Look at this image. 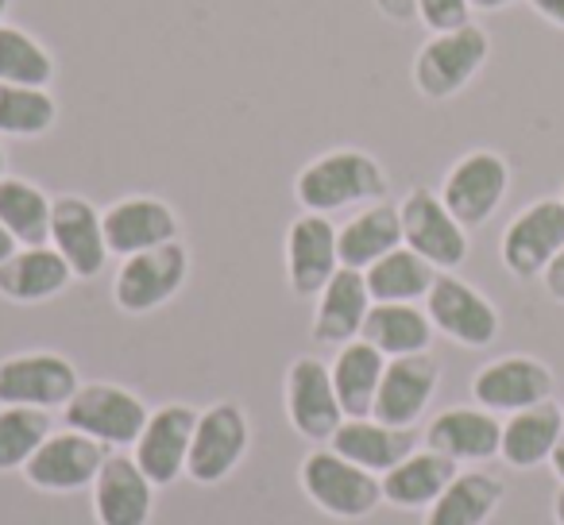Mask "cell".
Instances as JSON below:
<instances>
[{
    "label": "cell",
    "mask_w": 564,
    "mask_h": 525,
    "mask_svg": "<svg viewBox=\"0 0 564 525\" xmlns=\"http://www.w3.org/2000/svg\"><path fill=\"white\" fill-rule=\"evenodd\" d=\"M387 171L376 155L360 147H337L306 163L294 178V197L306 212H337L356 205L387 201Z\"/></svg>",
    "instance_id": "obj_1"
},
{
    "label": "cell",
    "mask_w": 564,
    "mask_h": 525,
    "mask_svg": "<svg viewBox=\"0 0 564 525\" xmlns=\"http://www.w3.org/2000/svg\"><path fill=\"white\" fill-rule=\"evenodd\" d=\"M491 58V35L479 24H464L456 32H441L417 47L410 78L425 101H453L460 97Z\"/></svg>",
    "instance_id": "obj_2"
},
{
    "label": "cell",
    "mask_w": 564,
    "mask_h": 525,
    "mask_svg": "<svg viewBox=\"0 0 564 525\" xmlns=\"http://www.w3.org/2000/svg\"><path fill=\"white\" fill-rule=\"evenodd\" d=\"M302 491L317 510H325L329 517L340 522H360V517L376 514V506L383 502V483L379 475H371L368 468L345 460L333 448H317L302 463Z\"/></svg>",
    "instance_id": "obj_3"
},
{
    "label": "cell",
    "mask_w": 564,
    "mask_h": 525,
    "mask_svg": "<svg viewBox=\"0 0 564 525\" xmlns=\"http://www.w3.org/2000/svg\"><path fill=\"white\" fill-rule=\"evenodd\" d=\"M189 278V251L182 240L159 243L151 251H135L120 263L112 278V302L120 314H155L159 306L174 298Z\"/></svg>",
    "instance_id": "obj_4"
},
{
    "label": "cell",
    "mask_w": 564,
    "mask_h": 525,
    "mask_svg": "<svg viewBox=\"0 0 564 525\" xmlns=\"http://www.w3.org/2000/svg\"><path fill=\"white\" fill-rule=\"evenodd\" d=\"M510 194V163L491 147H476L448 166L441 201L464 228H484Z\"/></svg>",
    "instance_id": "obj_5"
},
{
    "label": "cell",
    "mask_w": 564,
    "mask_h": 525,
    "mask_svg": "<svg viewBox=\"0 0 564 525\" xmlns=\"http://www.w3.org/2000/svg\"><path fill=\"white\" fill-rule=\"evenodd\" d=\"M148 406L140 394L117 383H86L78 386L70 402L63 406L66 429H78L86 437L101 440L105 448H128L140 440L143 425H148Z\"/></svg>",
    "instance_id": "obj_6"
},
{
    "label": "cell",
    "mask_w": 564,
    "mask_h": 525,
    "mask_svg": "<svg viewBox=\"0 0 564 525\" xmlns=\"http://www.w3.org/2000/svg\"><path fill=\"white\" fill-rule=\"evenodd\" d=\"M564 251V201L561 197H538L507 225L499 240L502 267L518 283H533L549 271L556 255Z\"/></svg>",
    "instance_id": "obj_7"
},
{
    "label": "cell",
    "mask_w": 564,
    "mask_h": 525,
    "mask_svg": "<svg viewBox=\"0 0 564 525\" xmlns=\"http://www.w3.org/2000/svg\"><path fill=\"white\" fill-rule=\"evenodd\" d=\"M251 445V425L236 402H217V406L202 409L194 425V440H189V460L186 475L197 486H217L240 468Z\"/></svg>",
    "instance_id": "obj_8"
},
{
    "label": "cell",
    "mask_w": 564,
    "mask_h": 525,
    "mask_svg": "<svg viewBox=\"0 0 564 525\" xmlns=\"http://www.w3.org/2000/svg\"><path fill=\"white\" fill-rule=\"evenodd\" d=\"M425 314H430L433 329L448 337L460 348H487L499 340L502 317L487 294H479L471 283H464L453 271H441L433 283L430 298H425Z\"/></svg>",
    "instance_id": "obj_9"
},
{
    "label": "cell",
    "mask_w": 564,
    "mask_h": 525,
    "mask_svg": "<svg viewBox=\"0 0 564 525\" xmlns=\"http://www.w3.org/2000/svg\"><path fill=\"white\" fill-rule=\"evenodd\" d=\"M402 220V243L430 259L437 271H456L468 259V228L445 209L441 194L425 186H414L399 201Z\"/></svg>",
    "instance_id": "obj_10"
},
{
    "label": "cell",
    "mask_w": 564,
    "mask_h": 525,
    "mask_svg": "<svg viewBox=\"0 0 564 525\" xmlns=\"http://www.w3.org/2000/svg\"><path fill=\"white\" fill-rule=\"evenodd\" d=\"M78 368L58 352H17L0 360V406L55 409L78 394Z\"/></svg>",
    "instance_id": "obj_11"
},
{
    "label": "cell",
    "mask_w": 564,
    "mask_h": 525,
    "mask_svg": "<svg viewBox=\"0 0 564 525\" xmlns=\"http://www.w3.org/2000/svg\"><path fill=\"white\" fill-rule=\"evenodd\" d=\"M105 460H109V448H105L101 440L86 437V433H78V429H63L43 440L40 452L28 460L24 475L35 491L74 494L97 483Z\"/></svg>",
    "instance_id": "obj_12"
},
{
    "label": "cell",
    "mask_w": 564,
    "mask_h": 525,
    "mask_svg": "<svg viewBox=\"0 0 564 525\" xmlns=\"http://www.w3.org/2000/svg\"><path fill=\"white\" fill-rule=\"evenodd\" d=\"M553 371L549 363L533 360V356H499V360L484 363L471 379V398L476 406L491 409V414H518L538 402L553 398Z\"/></svg>",
    "instance_id": "obj_13"
},
{
    "label": "cell",
    "mask_w": 564,
    "mask_h": 525,
    "mask_svg": "<svg viewBox=\"0 0 564 525\" xmlns=\"http://www.w3.org/2000/svg\"><path fill=\"white\" fill-rule=\"evenodd\" d=\"M286 417L306 440H333V433L345 425V409L333 391L329 363L317 356H299L286 368Z\"/></svg>",
    "instance_id": "obj_14"
},
{
    "label": "cell",
    "mask_w": 564,
    "mask_h": 525,
    "mask_svg": "<svg viewBox=\"0 0 564 525\" xmlns=\"http://www.w3.org/2000/svg\"><path fill=\"white\" fill-rule=\"evenodd\" d=\"M51 248L66 259L74 278H97L109 263V243H105V220L94 201L78 194L55 197L51 209Z\"/></svg>",
    "instance_id": "obj_15"
},
{
    "label": "cell",
    "mask_w": 564,
    "mask_h": 525,
    "mask_svg": "<svg viewBox=\"0 0 564 525\" xmlns=\"http://www.w3.org/2000/svg\"><path fill=\"white\" fill-rule=\"evenodd\" d=\"M197 409L186 402H166L148 417L140 440H135L132 460L155 486H171L174 479L186 471L189 460V440H194Z\"/></svg>",
    "instance_id": "obj_16"
},
{
    "label": "cell",
    "mask_w": 564,
    "mask_h": 525,
    "mask_svg": "<svg viewBox=\"0 0 564 525\" xmlns=\"http://www.w3.org/2000/svg\"><path fill=\"white\" fill-rule=\"evenodd\" d=\"M437 386H441V363L430 352L387 360L371 417L383 425H394V429H414L425 409H430Z\"/></svg>",
    "instance_id": "obj_17"
},
{
    "label": "cell",
    "mask_w": 564,
    "mask_h": 525,
    "mask_svg": "<svg viewBox=\"0 0 564 525\" xmlns=\"http://www.w3.org/2000/svg\"><path fill=\"white\" fill-rule=\"evenodd\" d=\"M337 271V225L325 212H302L286 232V278L294 298H317Z\"/></svg>",
    "instance_id": "obj_18"
},
{
    "label": "cell",
    "mask_w": 564,
    "mask_h": 525,
    "mask_svg": "<svg viewBox=\"0 0 564 525\" xmlns=\"http://www.w3.org/2000/svg\"><path fill=\"white\" fill-rule=\"evenodd\" d=\"M101 220H105V243L120 259L135 255V251H151L159 243H171L182 232L178 212L163 197H148V194L120 197V201H112L101 212Z\"/></svg>",
    "instance_id": "obj_19"
},
{
    "label": "cell",
    "mask_w": 564,
    "mask_h": 525,
    "mask_svg": "<svg viewBox=\"0 0 564 525\" xmlns=\"http://www.w3.org/2000/svg\"><path fill=\"white\" fill-rule=\"evenodd\" d=\"M425 448L448 456L456 463L495 460L502 448V422L484 406L441 409L425 429Z\"/></svg>",
    "instance_id": "obj_20"
},
{
    "label": "cell",
    "mask_w": 564,
    "mask_h": 525,
    "mask_svg": "<svg viewBox=\"0 0 564 525\" xmlns=\"http://www.w3.org/2000/svg\"><path fill=\"white\" fill-rule=\"evenodd\" d=\"M155 510V483L140 471L132 456L105 460L101 475L94 483V514L101 525H148Z\"/></svg>",
    "instance_id": "obj_21"
},
{
    "label": "cell",
    "mask_w": 564,
    "mask_h": 525,
    "mask_svg": "<svg viewBox=\"0 0 564 525\" xmlns=\"http://www.w3.org/2000/svg\"><path fill=\"white\" fill-rule=\"evenodd\" d=\"M368 309H371V294H368L364 271L340 267L337 275L329 278V286L317 294L310 337L325 348L352 344V340H360L364 321H368Z\"/></svg>",
    "instance_id": "obj_22"
},
{
    "label": "cell",
    "mask_w": 564,
    "mask_h": 525,
    "mask_svg": "<svg viewBox=\"0 0 564 525\" xmlns=\"http://www.w3.org/2000/svg\"><path fill=\"white\" fill-rule=\"evenodd\" d=\"M74 283V271L51 243L35 248H17L0 263V298L17 302V306H40L51 302Z\"/></svg>",
    "instance_id": "obj_23"
},
{
    "label": "cell",
    "mask_w": 564,
    "mask_h": 525,
    "mask_svg": "<svg viewBox=\"0 0 564 525\" xmlns=\"http://www.w3.org/2000/svg\"><path fill=\"white\" fill-rule=\"evenodd\" d=\"M329 448L345 460L368 468L371 475H387L394 463L417 452V429H394V425H383L376 417H345V425L333 433Z\"/></svg>",
    "instance_id": "obj_24"
},
{
    "label": "cell",
    "mask_w": 564,
    "mask_h": 525,
    "mask_svg": "<svg viewBox=\"0 0 564 525\" xmlns=\"http://www.w3.org/2000/svg\"><path fill=\"white\" fill-rule=\"evenodd\" d=\"M394 248H402V220H399V205L391 201L364 205V209H356L337 228L340 267L368 271L371 263H379Z\"/></svg>",
    "instance_id": "obj_25"
},
{
    "label": "cell",
    "mask_w": 564,
    "mask_h": 525,
    "mask_svg": "<svg viewBox=\"0 0 564 525\" xmlns=\"http://www.w3.org/2000/svg\"><path fill=\"white\" fill-rule=\"evenodd\" d=\"M564 437V409L553 398L538 402L530 409H518L502 422V448L499 460H507L510 468L530 471L538 463H549L553 448Z\"/></svg>",
    "instance_id": "obj_26"
},
{
    "label": "cell",
    "mask_w": 564,
    "mask_h": 525,
    "mask_svg": "<svg viewBox=\"0 0 564 525\" xmlns=\"http://www.w3.org/2000/svg\"><path fill=\"white\" fill-rule=\"evenodd\" d=\"M433 321L414 302H371L368 321H364L360 340H368L387 360L399 356H422L433 344Z\"/></svg>",
    "instance_id": "obj_27"
},
{
    "label": "cell",
    "mask_w": 564,
    "mask_h": 525,
    "mask_svg": "<svg viewBox=\"0 0 564 525\" xmlns=\"http://www.w3.org/2000/svg\"><path fill=\"white\" fill-rule=\"evenodd\" d=\"M456 475H460V463L425 448V452H410L402 463H394L379 483H383V502L391 506L430 510Z\"/></svg>",
    "instance_id": "obj_28"
},
{
    "label": "cell",
    "mask_w": 564,
    "mask_h": 525,
    "mask_svg": "<svg viewBox=\"0 0 564 525\" xmlns=\"http://www.w3.org/2000/svg\"><path fill=\"white\" fill-rule=\"evenodd\" d=\"M383 371H387V356L376 352L368 340H352V344L337 348V356L329 363V375L345 417H371Z\"/></svg>",
    "instance_id": "obj_29"
},
{
    "label": "cell",
    "mask_w": 564,
    "mask_h": 525,
    "mask_svg": "<svg viewBox=\"0 0 564 525\" xmlns=\"http://www.w3.org/2000/svg\"><path fill=\"white\" fill-rule=\"evenodd\" d=\"M502 499H507L502 479L487 475V471H460L441 491V499L425 510L422 525H487L502 506Z\"/></svg>",
    "instance_id": "obj_30"
},
{
    "label": "cell",
    "mask_w": 564,
    "mask_h": 525,
    "mask_svg": "<svg viewBox=\"0 0 564 525\" xmlns=\"http://www.w3.org/2000/svg\"><path fill=\"white\" fill-rule=\"evenodd\" d=\"M437 275L441 271L433 267L430 259L410 251L406 243L387 251L379 263H371V267L364 271L371 302H422V298H430Z\"/></svg>",
    "instance_id": "obj_31"
},
{
    "label": "cell",
    "mask_w": 564,
    "mask_h": 525,
    "mask_svg": "<svg viewBox=\"0 0 564 525\" xmlns=\"http://www.w3.org/2000/svg\"><path fill=\"white\" fill-rule=\"evenodd\" d=\"M51 209H55V197L43 194L35 182L9 178V174L0 178V225L9 228L20 248L51 240Z\"/></svg>",
    "instance_id": "obj_32"
},
{
    "label": "cell",
    "mask_w": 564,
    "mask_h": 525,
    "mask_svg": "<svg viewBox=\"0 0 564 525\" xmlns=\"http://www.w3.org/2000/svg\"><path fill=\"white\" fill-rule=\"evenodd\" d=\"M58 63L32 32L17 24H0V81L9 86H35L51 89Z\"/></svg>",
    "instance_id": "obj_33"
},
{
    "label": "cell",
    "mask_w": 564,
    "mask_h": 525,
    "mask_svg": "<svg viewBox=\"0 0 564 525\" xmlns=\"http://www.w3.org/2000/svg\"><path fill=\"white\" fill-rule=\"evenodd\" d=\"M55 120H58V101L51 89L0 81V135L40 140V135H47L55 128Z\"/></svg>",
    "instance_id": "obj_34"
},
{
    "label": "cell",
    "mask_w": 564,
    "mask_h": 525,
    "mask_svg": "<svg viewBox=\"0 0 564 525\" xmlns=\"http://www.w3.org/2000/svg\"><path fill=\"white\" fill-rule=\"evenodd\" d=\"M51 437L47 409L0 406V471H24L28 460Z\"/></svg>",
    "instance_id": "obj_35"
},
{
    "label": "cell",
    "mask_w": 564,
    "mask_h": 525,
    "mask_svg": "<svg viewBox=\"0 0 564 525\" xmlns=\"http://www.w3.org/2000/svg\"><path fill=\"white\" fill-rule=\"evenodd\" d=\"M417 20L433 35L456 32V28L471 24V0H417Z\"/></svg>",
    "instance_id": "obj_36"
},
{
    "label": "cell",
    "mask_w": 564,
    "mask_h": 525,
    "mask_svg": "<svg viewBox=\"0 0 564 525\" xmlns=\"http://www.w3.org/2000/svg\"><path fill=\"white\" fill-rule=\"evenodd\" d=\"M376 9L391 24H414L417 20V0H376Z\"/></svg>",
    "instance_id": "obj_37"
},
{
    "label": "cell",
    "mask_w": 564,
    "mask_h": 525,
    "mask_svg": "<svg viewBox=\"0 0 564 525\" xmlns=\"http://www.w3.org/2000/svg\"><path fill=\"white\" fill-rule=\"evenodd\" d=\"M541 286H545L549 298L561 302V306H564V251L553 259V263H549V271L541 275Z\"/></svg>",
    "instance_id": "obj_38"
},
{
    "label": "cell",
    "mask_w": 564,
    "mask_h": 525,
    "mask_svg": "<svg viewBox=\"0 0 564 525\" xmlns=\"http://www.w3.org/2000/svg\"><path fill=\"white\" fill-rule=\"evenodd\" d=\"M545 24H553L556 32H564V0H525Z\"/></svg>",
    "instance_id": "obj_39"
},
{
    "label": "cell",
    "mask_w": 564,
    "mask_h": 525,
    "mask_svg": "<svg viewBox=\"0 0 564 525\" xmlns=\"http://www.w3.org/2000/svg\"><path fill=\"white\" fill-rule=\"evenodd\" d=\"M510 4H518V0H471V12H502Z\"/></svg>",
    "instance_id": "obj_40"
},
{
    "label": "cell",
    "mask_w": 564,
    "mask_h": 525,
    "mask_svg": "<svg viewBox=\"0 0 564 525\" xmlns=\"http://www.w3.org/2000/svg\"><path fill=\"white\" fill-rule=\"evenodd\" d=\"M549 468H553V475L564 483V437H561V445L553 448V456H549Z\"/></svg>",
    "instance_id": "obj_41"
},
{
    "label": "cell",
    "mask_w": 564,
    "mask_h": 525,
    "mask_svg": "<svg viewBox=\"0 0 564 525\" xmlns=\"http://www.w3.org/2000/svg\"><path fill=\"white\" fill-rule=\"evenodd\" d=\"M17 248H20V243H17V240H12V236H9V228L0 225V263H4V259H9V255H12V251H17Z\"/></svg>",
    "instance_id": "obj_42"
},
{
    "label": "cell",
    "mask_w": 564,
    "mask_h": 525,
    "mask_svg": "<svg viewBox=\"0 0 564 525\" xmlns=\"http://www.w3.org/2000/svg\"><path fill=\"white\" fill-rule=\"evenodd\" d=\"M553 517H556V525H564V486L556 491V499H553Z\"/></svg>",
    "instance_id": "obj_43"
},
{
    "label": "cell",
    "mask_w": 564,
    "mask_h": 525,
    "mask_svg": "<svg viewBox=\"0 0 564 525\" xmlns=\"http://www.w3.org/2000/svg\"><path fill=\"white\" fill-rule=\"evenodd\" d=\"M4 166H9V155H4V147H0V178H4Z\"/></svg>",
    "instance_id": "obj_44"
},
{
    "label": "cell",
    "mask_w": 564,
    "mask_h": 525,
    "mask_svg": "<svg viewBox=\"0 0 564 525\" xmlns=\"http://www.w3.org/2000/svg\"><path fill=\"white\" fill-rule=\"evenodd\" d=\"M4 12H9V0H0V24H4Z\"/></svg>",
    "instance_id": "obj_45"
},
{
    "label": "cell",
    "mask_w": 564,
    "mask_h": 525,
    "mask_svg": "<svg viewBox=\"0 0 564 525\" xmlns=\"http://www.w3.org/2000/svg\"><path fill=\"white\" fill-rule=\"evenodd\" d=\"M561 201H564V186H561Z\"/></svg>",
    "instance_id": "obj_46"
}]
</instances>
